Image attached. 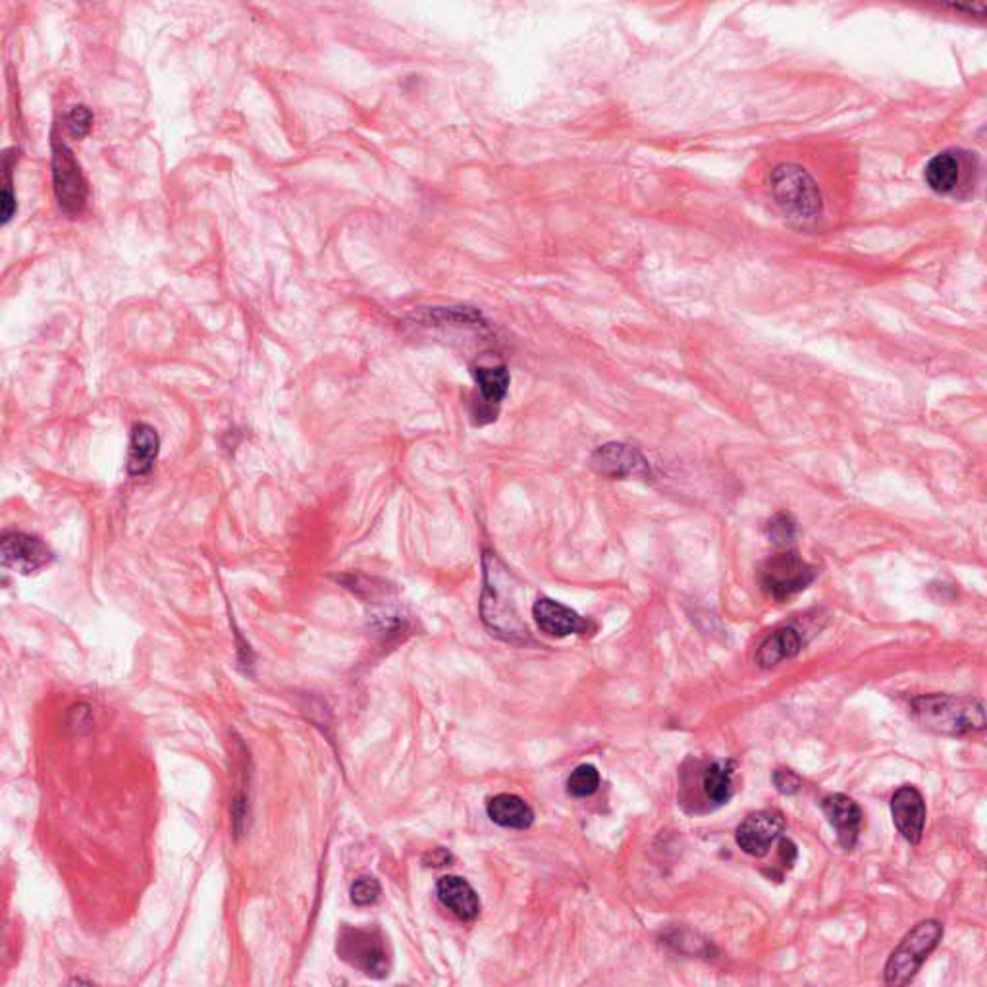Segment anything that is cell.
Wrapping results in <instances>:
<instances>
[{
	"label": "cell",
	"mask_w": 987,
	"mask_h": 987,
	"mask_svg": "<svg viewBox=\"0 0 987 987\" xmlns=\"http://www.w3.org/2000/svg\"><path fill=\"white\" fill-rule=\"evenodd\" d=\"M911 714L924 730L965 737L986 730L984 700L957 694H924L911 702Z\"/></svg>",
	"instance_id": "cell-1"
},
{
	"label": "cell",
	"mask_w": 987,
	"mask_h": 987,
	"mask_svg": "<svg viewBox=\"0 0 987 987\" xmlns=\"http://www.w3.org/2000/svg\"><path fill=\"white\" fill-rule=\"evenodd\" d=\"M485 570V588L480 596V616L492 635L511 643L527 645L531 643L527 625L517 614L516 604L509 598V570L492 550L482 554Z\"/></svg>",
	"instance_id": "cell-2"
},
{
	"label": "cell",
	"mask_w": 987,
	"mask_h": 987,
	"mask_svg": "<svg viewBox=\"0 0 987 987\" xmlns=\"http://www.w3.org/2000/svg\"><path fill=\"white\" fill-rule=\"evenodd\" d=\"M775 203L790 221L808 224L821 213V193L805 168L797 164L775 167L770 174Z\"/></svg>",
	"instance_id": "cell-3"
},
{
	"label": "cell",
	"mask_w": 987,
	"mask_h": 987,
	"mask_svg": "<svg viewBox=\"0 0 987 987\" xmlns=\"http://www.w3.org/2000/svg\"><path fill=\"white\" fill-rule=\"evenodd\" d=\"M943 937V924L937 920H924L911 930L896 947L885 965V984L906 986L916 976L926 958L934 953Z\"/></svg>",
	"instance_id": "cell-4"
},
{
	"label": "cell",
	"mask_w": 987,
	"mask_h": 987,
	"mask_svg": "<svg viewBox=\"0 0 987 987\" xmlns=\"http://www.w3.org/2000/svg\"><path fill=\"white\" fill-rule=\"evenodd\" d=\"M818 571L795 550H787L767 560L760 570V586L775 602H785L806 591L816 581Z\"/></svg>",
	"instance_id": "cell-5"
},
{
	"label": "cell",
	"mask_w": 987,
	"mask_h": 987,
	"mask_svg": "<svg viewBox=\"0 0 987 987\" xmlns=\"http://www.w3.org/2000/svg\"><path fill=\"white\" fill-rule=\"evenodd\" d=\"M338 953L348 965L372 978H384L390 970L384 935L376 927H343L338 935Z\"/></svg>",
	"instance_id": "cell-6"
},
{
	"label": "cell",
	"mask_w": 987,
	"mask_h": 987,
	"mask_svg": "<svg viewBox=\"0 0 987 987\" xmlns=\"http://www.w3.org/2000/svg\"><path fill=\"white\" fill-rule=\"evenodd\" d=\"M53 188L62 213L76 219L87 205V182L68 145L53 137Z\"/></svg>",
	"instance_id": "cell-7"
},
{
	"label": "cell",
	"mask_w": 987,
	"mask_h": 987,
	"mask_svg": "<svg viewBox=\"0 0 987 987\" xmlns=\"http://www.w3.org/2000/svg\"><path fill=\"white\" fill-rule=\"evenodd\" d=\"M588 464L596 475L614 480L648 479L652 473L643 452L623 442L602 444L591 454Z\"/></svg>",
	"instance_id": "cell-8"
},
{
	"label": "cell",
	"mask_w": 987,
	"mask_h": 987,
	"mask_svg": "<svg viewBox=\"0 0 987 987\" xmlns=\"http://www.w3.org/2000/svg\"><path fill=\"white\" fill-rule=\"evenodd\" d=\"M473 379L477 382L480 397L473 403L471 417L475 425H488L498 418V410L506 400L511 384L508 367H475Z\"/></svg>",
	"instance_id": "cell-9"
},
{
	"label": "cell",
	"mask_w": 987,
	"mask_h": 987,
	"mask_svg": "<svg viewBox=\"0 0 987 987\" xmlns=\"http://www.w3.org/2000/svg\"><path fill=\"white\" fill-rule=\"evenodd\" d=\"M785 818L779 810H760L746 818L737 828V841L741 851L754 859L766 857L772 845L783 836Z\"/></svg>",
	"instance_id": "cell-10"
},
{
	"label": "cell",
	"mask_w": 987,
	"mask_h": 987,
	"mask_svg": "<svg viewBox=\"0 0 987 987\" xmlns=\"http://www.w3.org/2000/svg\"><path fill=\"white\" fill-rule=\"evenodd\" d=\"M0 554H2V565L7 570L22 573V575H31L53 562V554L46 544H43L38 537H31L25 532L4 534L0 542Z\"/></svg>",
	"instance_id": "cell-11"
},
{
	"label": "cell",
	"mask_w": 987,
	"mask_h": 987,
	"mask_svg": "<svg viewBox=\"0 0 987 987\" xmlns=\"http://www.w3.org/2000/svg\"><path fill=\"white\" fill-rule=\"evenodd\" d=\"M891 814L899 834L911 845H919L926 828V803L916 787L903 785L891 798Z\"/></svg>",
	"instance_id": "cell-12"
},
{
	"label": "cell",
	"mask_w": 987,
	"mask_h": 987,
	"mask_svg": "<svg viewBox=\"0 0 987 987\" xmlns=\"http://www.w3.org/2000/svg\"><path fill=\"white\" fill-rule=\"evenodd\" d=\"M532 617L539 629L548 637L565 638L571 635H585L588 630V622L579 616L575 609L548 596L534 602Z\"/></svg>",
	"instance_id": "cell-13"
},
{
	"label": "cell",
	"mask_w": 987,
	"mask_h": 987,
	"mask_svg": "<svg viewBox=\"0 0 987 987\" xmlns=\"http://www.w3.org/2000/svg\"><path fill=\"white\" fill-rule=\"evenodd\" d=\"M821 810L826 814L831 828L836 829L837 839L845 851H851L857 845L862 828V810L847 795H829L821 800Z\"/></svg>",
	"instance_id": "cell-14"
},
{
	"label": "cell",
	"mask_w": 987,
	"mask_h": 987,
	"mask_svg": "<svg viewBox=\"0 0 987 987\" xmlns=\"http://www.w3.org/2000/svg\"><path fill=\"white\" fill-rule=\"evenodd\" d=\"M436 893L441 903L464 922H473L480 914V901L477 891L469 881L459 875H446L438 881Z\"/></svg>",
	"instance_id": "cell-15"
},
{
	"label": "cell",
	"mask_w": 987,
	"mask_h": 987,
	"mask_svg": "<svg viewBox=\"0 0 987 987\" xmlns=\"http://www.w3.org/2000/svg\"><path fill=\"white\" fill-rule=\"evenodd\" d=\"M803 650V637L795 627H779L764 638L756 652V664L762 669H772L785 660H793Z\"/></svg>",
	"instance_id": "cell-16"
},
{
	"label": "cell",
	"mask_w": 987,
	"mask_h": 987,
	"mask_svg": "<svg viewBox=\"0 0 987 987\" xmlns=\"http://www.w3.org/2000/svg\"><path fill=\"white\" fill-rule=\"evenodd\" d=\"M160 441L157 431L149 425L134 426L129 441L128 473L131 477H145L152 471L159 456Z\"/></svg>",
	"instance_id": "cell-17"
},
{
	"label": "cell",
	"mask_w": 987,
	"mask_h": 987,
	"mask_svg": "<svg viewBox=\"0 0 987 987\" xmlns=\"http://www.w3.org/2000/svg\"><path fill=\"white\" fill-rule=\"evenodd\" d=\"M488 818L501 828L527 829L534 821V813L523 798L501 793L490 798L487 806Z\"/></svg>",
	"instance_id": "cell-18"
},
{
	"label": "cell",
	"mask_w": 987,
	"mask_h": 987,
	"mask_svg": "<svg viewBox=\"0 0 987 987\" xmlns=\"http://www.w3.org/2000/svg\"><path fill=\"white\" fill-rule=\"evenodd\" d=\"M735 762L718 760L704 770L700 785L708 803L714 806L728 805L735 793Z\"/></svg>",
	"instance_id": "cell-19"
},
{
	"label": "cell",
	"mask_w": 987,
	"mask_h": 987,
	"mask_svg": "<svg viewBox=\"0 0 987 987\" xmlns=\"http://www.w3.org/2000/svg\"><path fill=\"white\" fill-rule=\"evenodd\" d=\"M963 176V162L957 151H943L935 155L934 159L927 162L926 178L927 185L942 195H949L953 191H957Z\"/></svg>",
	"instance_id": "cell-20"
},
{
	"label": "cell",
	"mask_w": 987,
	"mask_h": 987,
	"mask_svg": "<svg viewBox=\"0 0 987 987\" xmlns=\"http://www.w3.org/2000/svg\"><path fill=\"white\" fill-rule=\"evenodd\" d=\"M426 322L459 325V327H487L482 315L471 307H438L426 315Z\"/></svg>",
	"instance_id": "cell-21"
},
{
	"label": "cell",
	"mask_w": 987,
	"mask_h": 987,
	"mask_svg": "<svg viewBox=\"0 0 987 987\" xmlns=\"http://www.w3.org/2000/svg\"><path fill=\"white\" fill-rule=\"evenodd\" d=\"M598 787H601V774L591 764H581L575 767L567 779V793L571 797H593Z\"/></svg>",
	"instance_id": "cell-22"
},
{
	"label": "cell",
	"mask_w": 987,
	"mask_h": 987,
	"mask_svg": "<svg viewBox=\"0 0 987 987\" xmlns=\"http://www.w3.org/2000/svg\"><path fill=\"white\" fill-rule=\"evenodd\" d=\"M766 532L774 544L785 546V544H789L797 537V523L787 513H779V516H775L767 523Z\"/></svg>",
	"instance_id": "cell-23"
},
{
	"label": "cell",
	"mask_w": 987,
	"mask_h": 987,
	"mask_svg": "<svg viewBox=\"0 0 987 987\" xmlns=\"http://www.w3.org/2000/svg\"><path fill=\"white\" fill-rule=\"evenodd\" d=\"M350 893L351 901L358 904V906H369V904L376 903L380 896L379 880L372 878V875H361V878L353 881Z\"/></svg>",
	"instance_id": "cell-24"
},
{
	"label": "cell",
	"mask_w": 987,
	"mask_h": 987,
	"mask_svg": "<svg viewBox=\"0 0 987 987\" xmlns=\"http://www.w3.org/2000/svg\"><path fill=\"white\" fill-rule=\"evenodd\" d=\"M66 131L74 139H84L93 128V113L87 107H74L64 118Z\"/></svg>",
	"instance_id": "cell-25"
},
{
	"label": "cell",
	"mask_w": 987,
	"mask_h": 987,
	"mask_svg": "<svg viewBox=\"0 0 987 987\" xmlns=\"http://www.w3.org/2000/svg\"><path fill=\"white\" fill-rule=\"evenodd\" d=\"M4 170L7 172H4V188H2V198H0V209H2V224H8L10 219L14 216L15 211H18L14 191H12V178H10V155H7Z\"/></svg>",
	"instance_id": "cell-26"
},
{
	"label": "cell",
	"mask_w": 987,
	"mask_h": 987,
	"mask_svg": "<svg viewBox=\"0 0 987 987\" xmlns=\"http://www.w3.org/2000/svg\"><path fill=\"white\" fill-rule=\"evenodd\" d=\"M774 785L782 795H797L798 790L803 789V779L793 770L782 767L774 772Z\"/></svg>",
	"instance_id": "cell-27"
}]
</instances>
